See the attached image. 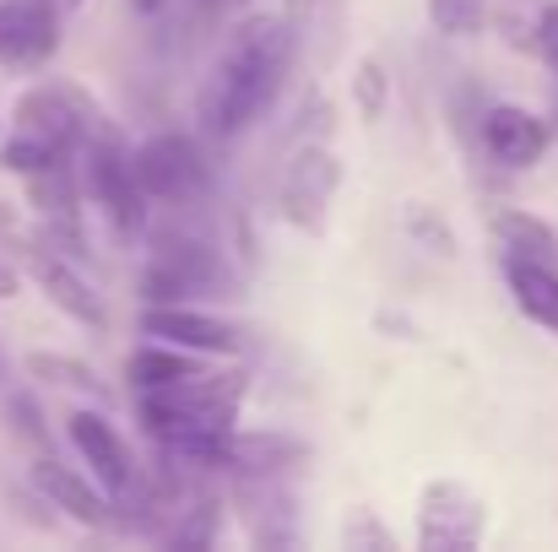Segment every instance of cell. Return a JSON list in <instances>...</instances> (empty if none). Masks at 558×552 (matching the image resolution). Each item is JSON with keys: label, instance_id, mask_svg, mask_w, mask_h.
Returning <instances> with one entry per match:
<instances>
[{"label": "cell", "instance_id": "obj_1", "mask_svg": "<svg viewBox=\"0 0 558 552\" xmlns=\"http://www.w3.org/2000/svg\"><path fill=\"white\" fill-rule=\"evenodd\" d=\"M299 60V22L288 11H250L222 38L201 93H195V131L206 142L250 136L282 98Z\"/></svg>", "mask_w": 558, "mask_h": 552}, {"label": "cell", "instance_id": "obj_2", "mask_svg": "<svg viewBox=\"0 0 558 552\" xmlns=\"http://www.w3.org/2000/svg\"><path fill=\"white\" fill-rule=\"evenodd\" d=\"M147 266H142V304H239L244 298V266L228 255V244L195 222L180 228H147Z\"/></svg>", "mask_w": 558, "mask_h": 552}, {"label": "cell", "instance_id": "obj_3", "mask_svg": "<svg viewBox=\"0 0 558 552\" xmlns=\"http://www.w3.org/2000/svg\"><path fill=\"white\" fill-rule=\"evenodd\" d=\"M82 189H87V206L104 217V228H109L120 244L147 238V228H153V200H147V189L136 180V163H131L125 136H114V142H87V147H82Z\"/></svg>", "mask_w": 558, "mask_h": 552}, {"label": "cell", "instance_id": "obj_4", "mask_svg": "<svg viewBox=\"0 0 558 552\" xmlns=\"http://www.w3.org/2000/svg\"><path fill=\"white\" fill-rule=\"evenodd\" d=\"M131 163H136V180L147 189V200L163 206V211H195L217 189V169H211L206 147L185 131L147 136L142 147H131Z\"/></svg>", "mask_w": 558, "mask_h": 552}, {"label": "cell", "instance_id": "obj_5", "mask_svg": "<svg viewBox=\"0 0 558 552\" xmlns=\"http://www.w3.org/2000/svg\"><path fill=\"white\" fill-rule=\"evenodd\" d=\"M16 266L27 271V282H33L71 326H82V331H93V336L109 331V304H104V293L82 277V260H76V255H65V249H54V244H44V238H27L22 255H16Z\"/></svg>", "mask_w": 558, "mask_h": 552}, {"label": "cell", "instance_id": "obj_6", "mask_svg": "<svg viewBox=\"0 0 558 552\" xmlns=\"http://www.w3.org/2000/svg\"><path fill=\"white\" fill-rule=\"evenodd\" d=\"M337 189H342V158H337L326 142H299L293 158L282 163L277 206H282V217H288L299 233H320L326 217H331Z\"/></svg>", "mask_w": 558, "mask_h": 552}, {"label": "cell", "instance_id": "obj_7", "mask_svg": "<svg viewBox=\"0 0 558 552\" xmlns=\"http://www.w3.org/2000/svg\"><path fill=\"white\" fill-rule=\"evenodd\" d=\"M65 439H71V450L82 455L87 477H93L114 504H131V499H136V488H142V477H147V471L136 466V455H131L125 433H120L104 412H93V406L71 412V417H65Z\"/></svg>", "mask_w": 558, "mask_h": 552}, {"label": "cell", "instance_id": "obj_8", "mask_svg": "<svg viewBox=\"0 0 558 552\" xmlns=\"http://www.w3.org/2000/svg\"><path fill=\"white\" fill-rule=\"evenodd\" d=\"M488 526V504L456 482V477H434L417 499V548L423 552H466L483 542Z\"/></svg>", "mask_w": 558, "mask_h": 552}, {"label": "cell", "instance_id": "obj_9", "mask_svg": "<svg viewBox=\"0 0 558 552\" xmlns=\"http://www.w3.org/2000/svg\"><path fill=\"white\" fill-rule=\"evenodd\" d=\"M27 482H33V493H38L49 510H60L65 520H76V526H87V531H125V526H120V504H114L87 471L60 466L49 450L27 466Z\"/></svg>", "mask_w": 558, "mask_h": 552}, {"label": "cell", "instance_id": "obj_10", "mask_svg": "<svg viewBox=\"0 0 558 552\" xmlns=\"http://www.w3.org/2000/svg\"><path fill=\"white\" fill-rule=\"evenodd\" d=\"M142 336L201 353V358H239L244 353V331L228 326L222 315H211L206 304H147L142 309Z\"/></svg>", "mask_w": 558, "mask_h": 552}, {"label": "cell", "instance_id": "obj_11", "mask_svg": "<svg viewBox=\"0 0 558 552\" xmlns=\"http://www.w3.org/2000/svg\"><path fill=\"white\" fill-rule=\"evenodd\" d=\"M477 142L488 152V163L521 174V169H537L554 147V125L521 103H488L483 120H477Z\"/></svg>", "mask_w": 558, "mask_h": 552}, {"label": "cell", "instance_id": "obj_12", "mask_svg": "<svg viewBox=\"0 0 558 552\" xmlns=\"http://www.w3.org/2000/svg\"><path fill=\"white\" fill-rule=\"evenodd\" d=\"M60 16L54 0H0V65L44 71L60 54Z\"/></svg>", "mask_w": 558, "mask_h": 552}, {"label": "cell", "instance_id": "obj_13", "mask_svg": "<svg viewBox=\"0 0 558 552\" xmlns=\"http://www.w3.org/2000/svg\"><path fill=\"white\" fill-rule=\"evenodd\" d=\"M228 493H233V510L244 515V526L260 548H288L299 537L293 531V482L288 477L239 471V477H228Z\"/></svg>", "mask_w": 558, "mask_h": 552}, {"label": "cell", "instance_id": "obj_14", "mask_svg": "<svg viewBox=\"0 0 558 552\" xmlns=\"http://www.w3.org/2000/svg\"><path fill=\"white\" fill-rule=\"evenodd\" d=\"M304 461H310V444L293 439V433H244V428H233L228 455H222V482L239 477V471H277V477H293Z\"/></svg>", "mask_w": 558, "mask_h": 552}, {"label": "cell", "instance_id": "obj_15", "mask_svg": "<svg viewBox=\"0 0 558 552\" xmlns=\"http://www.w3.org/2000/svg\"><path fill=\"white\" fill-rule=\"evenodd\" d=\"M488 238H494L499 260H548V266H558V233L526 206H494Z\"/></svg>", "mask_w": 558, "mask_h": 552}, {"label": "cell", "instance_id": "obj_16", "mask_svg": "<svg viewBox=\"0 0 558 552\" xmlns=\"http://www.w3.org/2000/svg\"><path fill=\"white\" fill-rule=\"evenodd\" d=\"M499 271H505L510 304L537 331L558 336V266H548V260H499Z\"/></svg>", "mask_w": 558, "mask_h": 552}, {"label": "cell", "instance_id": "obj_17", "mask_svg": "<svg viewBox=\"0 0 558 552\" xmlns=\"http://www.w3.org/2000/svg\"><path fill=\"white\" fill-rule=\"evenodd\" d=\"M27 373L49 390H65V395H82L93 406H109V384L82 364V358H65V353H27Z\"/></svg>", "mask_w": 558, "mask_h": 552}, {"label": "cell", "instance_id": "obj_18", "mask_svg": "<svg viewBox=\"0 0 558 552\" xmlns=\"http://www.w3.org/2000/svg\"><path fill=\"white\" fill-rule=\"evenodd\" d=\"M82 152L60 147V142H44V136H27V131H11L0 142V169L16 174V180H33V174H49V169H65L76 163Z\"/></svg>", "mask_w": 558, "mask_h": 552}, {"label": "cell", "instance_id": "obj_19", "mask_svg": "<svg viewBox=\"0 0 558 552\" xmlns=\"http://www.w3.org/2000/svg\"><path fill=\"white\" fill-rule=\"evenodd\" d=\"M483 16H488V0H428V22H434V33H445V38H472V33H483Z\"/></svg>", "mask_w": 558, "mask_h": 552}, {"label": "cell", "instance_id": "obj_20", "mask_svg": "<svg viewBox=\"0 0 558 552\" xmlns=\"http://www.w3.org/2000/svg\"><path fill=\"white\" fill-rule=\"evenodd\" d=\"M385 103H390V76H385V65H379V60H359V71H353V109H359V120L374 125V120L385 114Z\"/></svg>", "mask_w": 558, "mask_h": 552}, {"label": "cell", "instance_id": "obj_21", "mask_svg": "<svg viewBox=\"0 0 558 552\" xmlns=\"http://www.w3.org/2000/svg\"><path fill=\"white\" fill-rule=\"evenodd\" d=\"M5 422H11V439L16 444H27V450H38L44 455V444H49V428L38 422V406H33V395H5Z\"/></svg>", "mask_w": 558, "mask_h": 552}, {"label": "cell", "instance_id": "obj_22", "mask_svg": "<svg viewBox=\"0 0 558 552\" xmlns=\"http://www.w3.org/2000/svg\"><path fill=\"white\" fill-rule=\"evenodd\" d=\"M532 54L558 76V0H543L532 16Z\"/></svg>", "mask_w": 558, "mask_h": 552}, {"label": "cell", "instance_id": "obj_23", "mask_svg": "<svg viewBox=\"0 0 558 552\" xmlns=\"http://www.w3.org/2000/svg\"><path fill=\"white\" fill-rule=\"evenodd\" d=\"M342 542H348V548H374V552L396 548V542H390V531L374 520V510H353V515L342 520Z\"/></svg>", "mask_w": 558, "mask_h": 552}, {"label": "cell", "instance_id": "obj_24", "mask_svg": "<svg viewBox=\"0 0 558 552\" xmlns=\"http://www.w3.org/2000/svg\"><path fill=\"white\" fill-rule=\"evenodd\" d=\"M407 222H412V233H423L428 244H439V255H450V249H456V244H450V233H445V222H434L423 206H412V211H407Z\"/></svg>", "mask_w": 558, "mask_h": 552}, {"label": "cell", "instance_id": "obj_25", "mask_svg": "<svg viewBox=\"0 0 558 552\" xmlns=\"http://www.w3.org/2000/svg\"><path fill=\"white\" fill-rule=\"evenodd\" d=\"M22 282H27V271H22L16 260H5V255H0V298H16V293H22Z\"/></svg>", "mask_w": 558, "mask_h": 552}, {"label": "cell", "instance_id": "obj_26", "mask_svg": "<svg viewBox=\"0 0 558 552\" xmlns=\"http://www.w3.org/2000/svg\"><path fill=\"white\" fill-rule=\"evenodd\" d=\"M11 228H16V211H11V206H5V200H0V238H5V233H11Z\"/></svg>", "mask_w": 558, "mask_h": 552}, {"label": "cell", "instance_id": "obj_27", "mask_svg": "<svg viewBox=\"0 0 558 552\" xmlns=\"http://www.w3.org/2000/svg\"><path fill=\"white\" fill-rule=\"evenodd\" d=\"M131 5H136V11H142V16H158V11H163V5H169V0H131Z\"/></svg>", "mask_w": 558, "mask_h": 552}, {"label": "cell", "instance_id": "obj_28", "mask_svg": "<svg viewBox=\"0 0 558 552\" xmlns=\"http://www.w3.org/2000/svg\"><path fill=\"white\" fill-rule=\"evenodd\" d=\"M54 5H60V11H71V5H82V0H54Z\"/></svg>", "mask_w": 558, "mask_h": 552}, {"label": "cell", "instance_id": "obj_29", "mask_svg": "<svg viewBox=\"0 0 558 552\" xmlns=\"http://www.w3.org/2000/svg\"><path fill=\"white\" fill-rule=\"evenodd\" d=\"M206 5H233V0H206Z\"/></svg>", "mask_w": 558, "mask_h": 552}]
</instances>
